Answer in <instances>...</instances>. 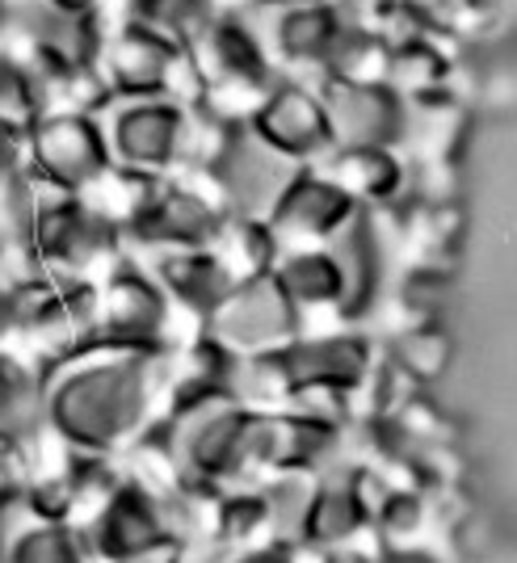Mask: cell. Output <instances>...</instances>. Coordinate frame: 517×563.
Returning <instances> with one entry per match:
<instances>
[{
    "label": "cell",
    "mask_w": 517,
    "mask_h": 563,
    "mask_svg": "<svg viewBox=\"0 0 517 563\" xmlns=\"http://www.w3.org/2000/svg\"><path fill=\"white\" fill-rule=\"evenodd\" d=\"M9 290H13V286L0 278V345L9 341Z\"/></svg>",
    "instance_id": "20"
},
{
    "label": "cell",
    "mask_w": 517,
    "mask_h": 563,
    "mask_svg": "<svg viewBox=\"0 0 517 563\" xmlns=\"http://www.w3.org/2000/svg\"><path fill=\"white\" fill-rule=\"evenodd\" d=\"M85 530H89L101 563H135L143 555L168 547V542H182L177 539V526H173L168 493L135 479L131 471L122 475L114 496L89 517Z\"/></svg>",
    "instance_id": "6"
},
{
    "label": "cell",
    "mask_w": 517,
    "mask_h": 563,
    "mask_svg": "<svg viewBox=\"0 0 517 563\" xmlns=\"http://www.w3.org/2000/svg\"><path fill=\"white\" fill-rule=\"evenodd\" d=\"M47 433L43 417V366L0 345V450H25Z\"/></svg>",
    "instance_id": "14"
},
{
    "label": "cell",
    "mask_w": 517,
    "mask_h": 563,
    "mask_svg": "<svg viewBox=\"0 0 517 563\" xmlns=\"http://www.w3.org/2000/svg\"><path fill=\"white\" fill-rule=\"evenodd\" d=\"M371 534V505L358 493L353 475H320L316 493L307 500L304 526H299V547L304 551H332L341 542H353Z\"/></svg>",
    "instance_id": "13"
},
{
    "label": "cell",
    "mask_w": 517,
    "mask_h": 563,
    "mask_svg": "<svg viewBox=\"0 0 517 563\" xmlns=\"http://www.w3.org/2000/svg\"><path fill=\"white\" fill-rule=\"evenodd\" d=\"M0 563H101V555L85 526L34 517L22 500L0 517Z\"/></svg>",
    "instance_id": "11"
},
{
    "label": "cell",
    "mask_w": 517,
    "mask_h": 563,
    "mask_svg": "<svg viewBox=\"0 0 517 563\" xmlns=\"http://www.w3.org/2000/svg\"><path fill=\"white\" fill-rule=\"evenodd\" d=\"M202 336H211L219 350H228L240 362L274 357L304 336V311L286 299L274 274H265V278L240 282L207 316Z\"/></svg>",
    "instance_id": "4"
},
{
    "label": "cell",
    "mask_w": 517,
    "mask_h": 563,
    "mask_svg": "<svg viewBox=\"0 0 517 563\" xmlns=\"http://www.w3.org/2000/svg\"><path fill=\"white\" fill-rule=\"evenodd\" d=\"M30 493V463L18 450H0V517L13 514Z\"/></svg>",
    "instance_id": "18"
},
{
    "label": "cell",
    "mask_w": 517,
    "mask_h": 563,
    "mask_svg": "<svg viewBox=\"0 0 517 563\" xmlns=\"http://www.w3.org/2000/svg\"><path fill=\"white\" fill-rule=\"evenodd\" d=\"M383 563H433L429 555H417V551H387Z\"/></svg>",
    "instance_id": "21"
},
{
    "label": "cell",
    "mask_w": 517,
    "mask_h": 563,
    "mask_svg": "<svg viewBox=\"0 0 517 563\" xmlns=\"http://www.w3.org/2000/svg\"><path fill=\"white\" fill-rule=\"evenodd\" d=\"M304 547L299 542H261V547H249V551H232V555H215L211 563H299Z\"/></svg>",
    "instance_id": "19"
},
{
    "label": "cell",
    "mask_w": 517,
    "mask_h": 563,
    "mask_svg": "<svg viewBox=\"0 0 517 563\" xmlns=\"http://www.w3.org/2000/svg\"><path fill=\"white\" fill-rule=\"evenodd\" d=\"M408 383H433L447 375L450 366V336L433 320H421L413 329H404L392 341V357H387Z\"/></svg>",
    "instance_id": "16"
},
{
    "label": "cell",
    "mask_w": 517,
    "mask_h": 563,
    "mask_svg": "<svg viewBox=\"0 0 517 563\" xmlns=\"http://www.w3.org/2000/svg\"><path fill=\"white\" fill-rule=\"evenodd\" d=\"M177 311L182 307L168 299L152 265L127 249V257L97 282V316L89 341L143 353H177V341H173Z\"/></svg>",
    "instance_id": "3"
},
{
    "label": "cell",
    "mask_w": 517,
    "mask_h": 563,
    "mask_svg": "<svg viewBox=\"0 0 517 563\" xmlns=\"http://www.w3.org/2000/svg\"><path fill=\"white\" fill-rule=\"evenodd\" d=\"M173 404V353L89 341L43 371L47 433L72 454L127 459L165 421Z\"/></svg>",
    "instance_id": "1"
},
{
    "label": "cell",
    "mask_w": 517,
    "mask_h": 563,
    "mask_svg": "<svg viewBox=\"0 0 517 563\" xmlns=\"http://www.w3.org/2000/svg\"><path fill=\"white\" fill-rule=\"evenodd\" d=\"M320 168L362 211H387L408 194V161L400 147H337Z\"/></svg>",
    "instance_id": "12"
},
{
    "label": "cell",
    "mask_w": 517,
    "mask_h": 563,
    "mask_svg": "<svg viewBox=\"0 0 517 563\" xmlns=\"http://www.w3.org/2000/svg\"><path fill=\"white\" fill-rule=\"evenodd\" d=\"M249 131L270 152H278L283 161L299 168H320L337 152L324 89L320 85H304L299 76L278 80L270 89V97L261 101V110L249 122Z\"/></svg>",
    "instance_id": "7"
},
{
    "label": "cell",
    "mask_w": 517,
    "mask_h": 563,
    "mask_svg": "<svg viewBox=\"0 0 517 563\" xmlns=\"http://www.w3.org/2000/svg\"><path fill=\"white\" fill-rule=\"evenodd\" d=\"M194 110L198 106L177 97H110L97 118L106 126L114 165L147 181H161L186 173Z\"/></svg>",
    "instance_id": "2"
},
{
    "label": "cell",
    "mask_w": 517,
    "mask_h": 563,
    "mask_svg": "<svg viewBox=\"0 0 517 563\" xmlns=\"http://www.w3.org/2000/svg\"><path fill=\"white\" fill-rule=\"evenodd\" d=\"M274 282L286 290V299L304 316L311 311H337L345 303V274L332 249H304V253H283L274 265Z\"/></svg>",
    "instance_id": "15"
},
{
    "label": "cell",
    "mask_w": 517,
    "mask_h": 563,
    "mask_svg": "<svg viewBox=\"0 0 517 563\" xmlns=\"http://www.w3.org/2000/svg\"><path fill=\"white\" fill-rule=\"evenodd\" d=\"M337 147H400L408 135V101L392 85L320 80Z\"/></svg>",
    "instance_id": "10"
},
{
    "label": "cell",
    "mask_w": 517,
    "mask_h": 563,
    "mask_svg": "<svg viewBox=\"0 0 517 563\" xmlns=\"http://www.w3.org/2000/svg\"><path fill=\"white\" fill-rule=\"evenodd\" d=\"M362 214L366 211L324 168H304L286 186V194L278 198V207L270 211L265 223H270L283 253H304V249H332Z\"/></svg>",
    "instance_id": "8"
},
{
    "label": "cell",
    "mask_w": 517,
    "mask_h": 563,
    "mask_svg": "<svg viewBox=\"0 0 517 563\" xmlns=\"http://www.w3.org/2000/svg\"><path fill=\"white\" fill-rule=\"evenodd\" d=\"M34 177L30 165V126L0 118V198H13Z\"/></svg>",
    "instance_id": "17"
},
{
    "label": "cell",
    "mask_w": 517,
    "mask_h": 563,
    "mask_svg": "<svg viewBox=\"0 0 517 563\" xmlns=\"http://www.w3.org/2000/svg\"><path fill=\"white\" fill-rule=\"evenodd\" d=\"M30 165L43 186L85 198L114 168L97 110H47L30 126Z\"/></svg>",
    "instance_id": "5"
},
{
    "label": "cell",
    "mask_w": 517,
    "mask_h": 563,
    "mask_svg": "<svg viewBox=\"0 0 517 563\" xmlns=\"http://www.w3.org/2000/svg\"><path fill=\"white\" fill-rule=\"evenodd\" d=\"M278 366H283L290 396L304 387H332V391L358 396L375 375V345L366 332L353 329L304 332L290 350L278 353Z\"/></svg>",
    "instance_id": "9"
}]
</instances>
